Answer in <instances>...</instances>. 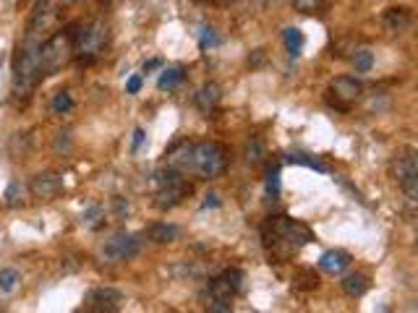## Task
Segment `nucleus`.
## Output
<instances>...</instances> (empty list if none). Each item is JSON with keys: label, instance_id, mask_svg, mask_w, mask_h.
I'll return each instance as SVG.
<instances>
[{"label": "nucleus", "instance_id": "obj_25", "mask_svg": "<svg viewBox=\"0 0 418 313\" xmlns=\"http://www.w3.org/2000/svg\"><path fill=\"white\" fill-rule=\"evenodd\" d=\"M287 162L303 164V167H311V170H316V173H327V164H324L322 160H316V157H311V154H287Z\"/></svg>", "mask_w": 418, "mask_h": 313}, {"label": "nucleus", "instance_id": "obj_36", "mask_svg": "<svg viewBox=\"0 0 418 313\" xmlns=\"http://www.w3.org/2000/svg\"><path fill=\"white\" fill-rule=\"evenodd\" d=\"M217 204H220V201H217V196H215V193H212V196H207V201H204V204H202V209L217 207Z\"/></svg>", "mask_w": 418, "mask_h": 313}, {"label": "nucleus", "instance_id": "obj_31", "mask_svg": "<svg viewBox=\"0 0 418 313\" xmlns=\"http://www.w3.org/2000/svg\"><path fill=\"white\" fill-rule=\"evenodd\" d=\"M217 45V32L215 29H202V37H199V47L202 50H209V47Z\"/></svg>", "mask_w": 418, "mask_h": 313}, {"label": "nucleus", "instance_id": "obj_9", "mask_svg": "<svg viewBox=\"0 0 418 313\" xmlns=\"http://www.w3.org/2000/svg\"><path fill=\"white\" fill-rule=\"evenodd\" d=\"M330 92L334 94L332 104L337 110H348L353 102H359L361 94H363V84L359 79H353V76H337L332 79L330 84Z\"/></svg>", "mask_w": 418, "mask_h": 313}, {"label": "nucleus", "instance_id": "obj_14", "mask_svg": "<svg viewBox=\"0 0 418 313\" xmlns=\"http://www.w3.org/2000/svg\"><path fill=\"white\" fill-rule=\"evenodd\" d=\"M350 267V254L340 251V248H332V251H324L322 258H319V269L327 272V274H343L345 269Z\"/></svg>", "mask_w": 418, "mask_h": 313}, {"label": "nucleus", "instance_id": "obj_3", "mask_svg": "<svg viewBox=\"0 0 418 313\" xmlns=\"http://www.w3.org/2000/svg\"><path fill=\"white\" fill-rule=\"evenodd\" d=\"M76 23L68 26L66 32H58V35H53L45 42V45H39V70H42V76H55L73 55V42H76Z\"/></svg>", "mask_w": 418, "mask_h": 313}, {"label": "nucleus", "instance_id": "obj_38", "mask_svg": "<svg viewBox=\"0 0 418 313\" xmlns=\"http://www.w3.org/2000/svg\"><path fill=\"white\" fill-rule=\"evenodd\" d=\"M262 6H275V3H280V0H259Z\"/></svg>", "mask_w": 418, "mask_h": 313}, {"label": "nucleus", "instance_id": "obj_37", "mask_svg": "<svg viewBox=\"0 0 418 313\" xmlns=\"http://www.w3.org/2000/svg\"><path fill=\"white\" fill-rule=\"evenodd\" d=\"M157 66H160V60H149V63H144V70H152Z\"/></svg>", "mask_w": 418, "mask_h": 313}, {"label": "nucleus", "instance_id": "obj_21", "mask_svg": "<svg viewBox=\"0 0 418 313\" xmlns=\"http://www.w3.org/2000/svg\"><path fill=\"white\" fill-rule=\"evenodd\" d=\"M243 162L251 164V167L264 162V144L256 139V136H251V139L246 141V146H243Z\"/></svg>", "mask_w": 418, "mask_h": 313}, {"label": "nucleus", "instance_id": "obj_35", "mask_svg": "<svg viewBox=\"0 0 418 313\" xmlns=\"http://www.w3.org/2000/svg\"><path fill=\"white\" fill-rule=\"evenodd\" d=\"M144 139H146V131H144V128H136V131H133V151H139Z\"/></svg>", "mask_w": 418, "mask_h": 313}, {"label": "nucleus", "instance_id": "obj_20", "mask_svg": "<svg viewBox=\"0 0 418 313\" xmlns=\"http://www.w3.org/2000/svg\"><path fill=\"white\" fill-rule=\"evenodd\" d=\"M283 42H285V50L290 58H298L301 50H303V35L296 26H285L283 29Z\"/></svg>", "mask_w": 418, "mask_h": 313}, {"label": "nucleus", "instance_id": "obj_26", "mask_svg": "<svg viewBox=\"0 0 418 313\" xmlns=\"http://www.w3.org/2000/svg\"><path fill=\"white\" fill-rule=\"evenodd\" d=\"M21 196H24V186H21V180H11L8 186H6V207H19L21 204Z\"/></svg>", "mask_w": 418, "mask_h": 313}, {"label": "nucleus", "instance_id": "obj_4", "mask_svg": "<svg viewBox=\"0 0 418 313\" xmlns=\"http://www.w3.org/2000/svg\"><path fill=\"white\" fill-rule=\"evenodd\" d=\"M227 164V151L222 144L217 141H202V144H193L191 151V173H196L199 178L209 180L225 170Z\"/></svg>", "mask_w": 418, "mask_h": 313}, {"label": "nucleus", "instance_id": "obj_34", "mask_svg": "<svg viewBox=\"0 0 418 313\" xmlns=\"http://www.w3.org/2000/svg\"><path fill=\"white\" fill-rule=\"evenodd\" d=\"M126 92H129V94H139V92H142V76H131V79L126 82Z\"/></svg>", "mask_w": 418, "mask_h": 313}, {"label": "nucleus", "instance_id": "obj_28", "mask_svg": "<svg viewBox=\"0 0 418 313\" xmlns=\"http://www.w3.org/2000/svg\"><path fill=\"white\" fill-rule=\"evenodd\" d=\"M267 196H280V167H269L267 173Z\"/></svg>", "mask_w": 418, "mask_h": 313}, {"label": "nucleus", "instance_id": "obj_10", "mask_svg": "<svg viewBox=\"0 0 418 313\" xmlns=\"http://www.w3.org/2000/svg\"><path fill=\"white\" fill-rule=\"evenodd\" d=\"M29 191H32V196L35 198H42V201H53V198H58L63 193V175L60 173H37L32 178V183H29Z\"/></svg>", "mask_w": 418, "mask_h": 313}, {"label": "nucleus", "instance_id": "obj_13", "mask_svg": "<svg viewBox=\"0 0 418 313\" xmlns=\"http://www.w3.org/2000/svg\"><path fill=\"white\" fill-rule=\"evenodd\" d=\"M123 295L115 287H97L86 295V311H118Z\"/></svg>", "mask_w": 418, "mask_h": 313}, {"label": "nucleus", "instance_id": "obj_29", "mask_svg": "<svg viewBox=\"0 0 418 313\" xmlns=\"http://www.w3.org/2000/svg\"><path fill=\"white\" fill-rule=\"evenodd\" d=\"M293 8L298 13H319L324 8V0H293Z\"/></svg>", "mask_w": 418, "mask_h": 313}, {"label": "nucleus", "instance_id": "obj_5", "mask_svg": "<svg viewBox=\"0 0 418 313\" xmlns=\"http://www.w3.org/2000/svg\"><path fill=\"white\" fill-rule=\"evenodd\" d=\"M191 196V183L183 178V173L167 167L162 173H157V193H155V204L157 209H173L178 207L183 198Z\"/></svg>", "mask_w": 418, "mask_h": 313}, {"label": "nucleus", "instance_id": "obj_1", "mask_svg": "<svg viewBox=\"0 0 418 313\" xmlns=\"http://www.w3.org/2000/svg\"><path fill=\"white\" fill-rule=\"evenodd\" d=\"M262 238L267 251H272L277 258H287L298 251L301 245L314 240V232L298 220L290 217H269L262 227Z\"/></svg>", "mask_w": 418, "mask_h": 313}, {"label": "nucleus", "instance_id": "obj_15", "mask_svg": "<svg viewBox=\"0 0 418 313\" xmlns=\"http://www.w3.org/2000/svg\"><path fill=\"white\" fill-rule=\"evenodd\" d=\"M410 21H413V16H410V8H406V6H397V8H387V11H384V26H387V32H392V35L408 32Z\"/></svg>", "mask_w": 418, "mask_h": 313}, {"label": "nucleus", "instance_id": "obj_23", "mask_svg": "<svg viewBox=\"0 0 418 313\" xmlns=\"http://www.w3.org/2000/svg\"><path fill=\"white\" fill-rule=\"evenodd\" d=\"M180 82H183V68H180V66H173V68H165L162 73H160V82H157V86L165 92V89L178 86Z\"/></svg>", "mask_w": 418, "mask_h": 313}, {"label": "nucleus", "instance_id": "obj_2", "mask_svg": "<svg viewBox=\"0 0 418 313\" xmlns=\"http://www.w3.org/2000/svg\"><path fill=\"white\" fill-rule=\"evenodd\" d=\"M39 45L42 42H37V39H24V45H19V53L13 58V92L19 97H26L42 79Z\"/></svg>", "mask_w": 418, "mask_h": 313}, {"label": "nucleus", "instance_id": "obj_33", "mask_svg": "<svg viewBox=\"0 0 418 313\" xmlns=\"http://www.w3.org/2000/svg\"><path fill=\"white\" fill-rule=\"evenodd\" d=\"M97 217H102V209L99 207H92L86 214H82V222L84 225H89V227H95L97 225Z\"/></svg>", "mask_w": 418, "mask_h": 313}, {"label": "nucleus", "instance_id": "obj_18", "mask_svg": "<svg viewBox=\"0 0 418 313\" xmlns=\"http://www.w3.org/2000/svg\"><path fill=\"white\" fill-rule=\"evenodd\" d=\"M220 97H222V92H220V86H217L215 82H207L196 92V107L202 110L204 115H209L212 110H215L217 104H220Z\"/></svg>", "mask_w": 418, "mask_h": 313}, {"label": "nucleus", "instance_id": "obj_22", "mask_svg": "<svg viewBox=\"0 0 418 313\" xmlns=\"http://www.w3.org/2000/svg\"><path fill=\"white\" fill-rule=\"evenodd\" d=\"M350 63H353L356 73H369L374 68V53H371L369 47H359V50H353Z\"/></svg>", "mask_w": 418, "mask_h": 313}, {"label": "nucleus", "instance_id": "obj_12", "mask_svg": "<svg viewBox=\"0 0 418 313\" xmlns=\"http://www.w3.org/2000/svg\"><path fill=\"white\" fill-rule=\"evenodd\" d=\"M53 19H55V11H53L50 0H37L32 16H29V23H26V39H37L42 32H48Z\"/></svg>", "mask_w": 418, "mask_h": 313}, {"label": "nucleus", "instance_id": "obj_32", "mask_svg": "<svg viewBox=\"0 0 418 313\" xmlns=\"http://www.w3.org/2000/svg\"><path fill=\"white\" fill-rule=\"evenodd\" d=\"M71 149V133H68V131H66V133H63V131H60L58 133V139H55V151H68Z\"/></svg>", "mask_w": 418, "mask_h": 313}, {"label": "nucleus", "instance_id": "obj_17", "mask_svg": "<svg viewBox=\"0 0 418 313\" xmlns=\"http://www.w3.org/2000/svg\"><path fill=\"white\" fill-rule=\"evenodd\" d=\"M191 151H193V144H178L175 149L167 154V167L178 170V173H191Z\"/></svg>", "mask_w": 418, "mask_h": 313}, {"label": "nucleus", "instance_id": "obj_27", "mask_svg": "<svg viewBox=\"0 0 418 313\" xmlns=\"http://www.w3.org/2000/svg\"><path fill=\"white\" fill-rule=\"evenodd\" d=\"M21 282V274L16 269H3L0 272V292H13Z\"/></svg>", "mask_w": 418, "mask_h": 313}, {"label": "nucleus", "instance_id": "obj_19", "mask_svg": "<svg viewBox=\"0 0 418 313\" xmlns=\"http://www.w3.org/2000/svg\"><path fill=\"white\" fill-rule=\"evenodd\" d=\"M340 287H343V292H345L348 298H361L363 292L369 290V277L366 274H348V277H343V282H340Z\"/></svg>", "mask_w": 418, "mask_h": 313}, {"label": "nucleus", "instance_id": "obj_8", "mask_svg": "<svg viewBox=\"0 0 418 313\" xmlns=\"http://www.w3.org/2000/svg\"><path fill=\"white\" fill-rule=\"evenodd\" d=\"M395 180L403 186L406 191V198L410 204H416L418 201V160L413 151H408L403 157H397V162H395Z\"/></svg>", "mask_w": 418, "mask_h": 313}, {"label": "nucleus", "instance_id": "obj_24", "mask_svg": "<svg viewBox=\"0 0 418 313\" xmlns=\"http://www.w3.org/2000/svg\"><path fill=\"white\" fill-rule=\"evenodd\" d=\"M50 110H53V115H66V113H71L73 110V97L71 92H58L53 97V102H50Z\"/></svg>", "mask_w": 418, "mask_h": 313}, {"label": "nucleus", "instance_id": "obj_6", "mask_svg": "<svg viewBox=\"0 0 418 313\" xmlns=\"http://www.w3.org/2000/svg\"><path fill=\"white\" fill-rule=\"evenodd\" d=\"M105 42H108V26L105 21H92L89 26H84L82 32L76 29V42H73V53L79 55V60L84 63H92V60L105 50Z\"/></svg>", "mask_w": 418, "mask_h": 313}, {"label": "nucleus", "instance_id": "obj_7", "mask_svg": "<svg viewBox=\"0 0 418 313\" xmlns=\"http://www.w3.org/2000/svg\"><path fill=\"white\" fill-rule=\"evenodd\" d=\"M139 251H142V240H139V235H131V232H118V235H113L108 243L102 245V258L110 261V264H118V261H131Z\"/></svg>", "mask_w": 418, "mask_h": 313}, {"label": "nucleus", "instance_id": "obj_16", "mask_svg": "<svg viewBox=\"0 0 418 313\" xmlns=\"http://www.w3.org/2000/svg\"><path fill=\"white\" fill-rule=\"evenodd\" d=\"M146 238L157 245H167V243H175L180 238V227L170 225V222H155L149 230H146Z\"/></svg>", "mask_w": 418, "mask_h": 313}, {"label": "nucleus", "instance_id": "obj_40", "mask_svg": "<svg viewBox=\"0 0 418 313\" xmlns=\"http://www.w3.org/2000/svg\"><path fill=\"white\" fill-rule=\"evenodd\" d=\"M215 3H227V0H215Z\"/></svg>", "mask_w": 418, "mask_h": 313}, {"label": "nucleus", "instance_id": "obj_11", "mask_svg": "<svg viewBox=\"0 0 418 313\" xmlns=\"http://www.w3.org/2000/svg\"><path fill=\"white\" fill-rule=\"evenodd\" d=\"M243 282V272L238 269H225L222 274H217L215 279H209V298H236V292L240 290Z\"/></svg>", "mask_w": 418, "mask_h": 313}, {"label": "nucleus", "instance_id": "obj_39", "mask_svg": "<svg viewBox=\"0 0 418 313\" xmlns=\"http://www.w3.org/2000/svg\"><path fill=\"white\" fill-rule=\"evenodd\" d=\"M63 3H68V6H76V3H82V0H63Z\"/></svg>", "mask_w": 418, "mask_h": 313}, {"label": "nucleus", "instance_id": "obj_30", "mask_svg": "<svg viewBox=\"0 0 418 313\" xmlns=\"http://www.w3.org/2000/svg\"><path fill=\"white\" fill-rule=\"evenodd\" d=\"M209 313H230L233 311V301L230 298H209Z\"/></svg>", "mask_w": 418, "mask_h": 313}]
</instances>
